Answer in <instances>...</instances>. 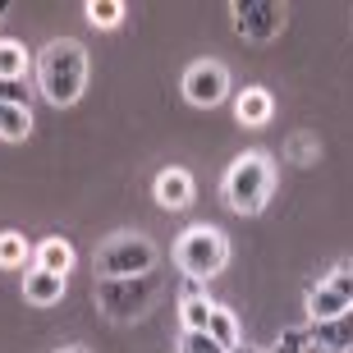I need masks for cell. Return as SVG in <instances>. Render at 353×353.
<instances>
[{
	"label": "cell",
	"mask_w": 353,
	"mask_h": 353,
	"mask_svg": "<svg viewBox=\"0 0 353 353\" xmlns=\"http://www.w3.org/2000/svg\"><path fill=\"white\" fill-rule=\"evenodd\" d=\"M23 299L32 303V307L60 303L65 299V275H51V271H41V266H32V271L23 275Z\"/></svg>",
	"instance_id": "8fae6325"
},
{
	"label": "cell",
	"mask_w": 353,
	"mask_h": 353,
	"mask_svg": "<svg viewBox=\"0 0 353 353\" xmlns=\"http://www.w3.org/2000/svg\"><path fill=\"white\" fill-rule=\"evenodd\" d=\"M275 193V161L266 152H243L225 170V202L239 216H257Z\"/></svg>",
	"instance_id": "7a4b0ae2"
},
{
	"label": "cell",
	"mask_w": 353,
	"mask_h": 353,
	"mask_svg": "<svg viewBox=\"0 0 353 353\" xmlns=\"http://www.w3.org/2000/svg\"><path fill=\"white\" fill-rule=\"evenodd\" d=\"M152 266H157V243L147 234H115L97 248V280L152 275Z\"/></svg>",
	"instance_id": "5b68a950"
},
{
	"label": "cell",
	"mask_w": 353,
	"mask_h": 353,
	"mask_svg": "<svg viewBox=\"0 0 353 353\" xmlns=\"http://www.w3.org/2000/svg\"><path fill=\"white\" fill-rule=\"evenodd\" d=\"M307 353H326V349H316V344H312V349H307Z\"/></svg>",
	"instance_id": "d4e9b609"
},
{
	"label": "cell",
	"mask_w": 353,
	"mask_h": 353,
	"mask_svg": "<svg viewBox=\"0 0 353 353\" xmlns=\"http://www.w3.org/2000/svg\"><path fill=\"white\" fill-rule=\"evenodd\" d=\"M183 97L193 105H202V110L221 105L225 97H230V74H225L221 60H197V65H188V74H183Z\"/></svg>",
	"instance_id": "ba28073f"
},
{
	"label": "cell",
	"mask_w": 353,
	"mask_h": 353,
	"mask_svg": "<svg viewBox=\"0 0 353 353\" xmlns=\"http://www.w3.org/2000/svg\"><path fill=\"white\" fill-rule=\"evenodd\" d=\"M37 266L51 275H65L74 266V248H69L65 239H46V243H37Z\"/></svg>",
	"instance_id": "5bb4252c"
},
{
	"label": "cell",
	"mask_w": 353,
	"mask_h": 353,
	"mask_svg": "<svg viewBox=\"0 0 353 353\" xmlns=\"http://www.w3.org/2000/svg\"><path fill=\"white\" fill-rule=\"evenodd\" d=\"M157 202L165 211H183L188 202H193V174L179 170V165H170V170L157 174Z\"/></svg>",
	"instance_id": "30bf717a"
},
{
	"label": "cell",
	"mask_w": 353,
	"mask_h": 353,
	"mask_svg": "<svg viewBox=\"0 0 353 353\" xmlns=\"http://www.w3.org/2000/svg\"><path fill=\"white\" fill-rule=\"evenodd\" d=\"M211 307H216V303H207V299H202V294H197V280H193V285H188V294H183V307H179L183 330H207Z\"/></svg>",
	"instance_id": "9a60e30c"
},
{
	"label": "cell",
	"mask_w": 353,
	"mask_h": 353,
	"mask_svg": "<svg viewBox=\"0 0 353 353\" xmlns=\"http://www.w3.org/2000/svg\"><path fill=\"white\" fill-rule=\"evenodd\" d=\"M0 105H28V88H23V83L0 79Z\"/></svg>",
	"instance_id": "7402d4cb"
},
{
	"label": "cell",
	"mask_w": 353,
	"mask_h": 353,
	"mask_svg": "<svg viewBox=\"0 0 353 353\" xmlns=\"http://www.w3.org/2000/svg\"><path fill=\"white\" fill-rule=\"evenodd\" d=\"M28 133H32V105H0V138L23 143Z\"/></svg>",
	"instance_id": "4fadbf2b"
},
{
	"label": "cell",
	"mask_w": 353,
	"mask_h": 353,
	"mask_svg": "<svg viewBox=\"0 0 353 353\" xmlns=\"http://www.w3.org/2000/svg\"><path fill=\"white\" fill-rule=\"evenodd\" d=\"M353 307V266H335V271L321 280V285L307 289V312L312 321H330V316H340Z\"/></svg>",
	"instance_id": "52a82bcc"
},
{
	"label": "cell",
	"mask_w": 353,
	"mask_h": 353,
	"mask_svg": "<svg viewBox=\"0 0 353 353\" xmlns=\"http://www.w3.org/2000/svg\"><path fill=\"white\" fill-rule=\"evenodd\" d=\"M174 262L188 280H211V275H221L225 262H230V239L225 230L216 225H193V230H183L179 243H174Z\"/></svg>",
	"instance_id": "3957f363"
},
{
	"label": "cell",
	"mask_w": 353,
	"mask_h": 353,
	"mask_svg": "<svg viewBox=\"0 0 353 353\" xmlns=\"http://www.w3.org/2000/svg\"><path fill=\"white\" fill-rule=\"evenodd\" d=\"M307 335H312L316 349H326V353H353V307L330 316V321H312Z\"/></svg>",
	"instance_id": "9c48e42d"
},
{
	"label": "cell",
	"mask_w": 353,
	"mask_h": 353,
	"mask_svg": "<svg viewBox=\"0 0 353 353\" xmlns=\"http://www.w3.org/2000/svg\"><path fill=\"white\" fill-rule=\"evenodd\" d=\"M316 152H321V147H316V138H307V133L289 138V157L299 161V165H312V161H316Z\"/></svg>",
	"instance_id": "44dd1931"
},
{
	"label": "cell",
	"mask_w": 353,
	"mask_h": 353,
	"mask_svg": "<svg viewBox=\"0 0 353 353\" xmlns=\"http://www.w3.org/2000/svg\"><path fill=\"white\" fill-rule=\"evenodd\" d=\"M230 353H271V349H257V344H239V349H230Z\"/></svg>",
	"instance_id": "603a6c76"
},
{
	"label": "cell",
	"mask_w": 353,
	"mask_h": 353,
	"mask_svg": "<svg viewBox=\"0 0 353 353\" xmlns=\"http://www.w3.org/2000/svg\"><path fill=\"white\" fill-rule=\"evenodd\" d=\"M207 335H211V340H216V344H221L225 353H230V349H239V321H234V316H230V312H225L221 303H216V307H211Z\"/></svg>",
	"instance_id": "e0dca14e"
},
{
	"label": "cell",
	"mask_w": 353,
	"mask_h": 353,
	"mask_svg": "<svg viewBox=\"0 0 353 353\" xmlns=\"http://www.w3.org/2000/svg\"><path fill=\"white\" fill-rule=\"evenodd\" d=\"M88 23L92 28H119V19H124V5L119 0H88Z\"/></svg>",
	"instance_id": "d6986e66"
},
{
	"label": "cell",
	"mask_w": 353,
	"mask_h": 353,
	"mask_svg": "<svg viewBox=\"0 0 353 353\" xmlns=\"http://www.w3.org/2000/svg\"><path fill=\"white\" fill-rule=\"evenodd\" d=\"M271 110H275V101L266 88H243V97L234 101V115L243 129H262L266 119H271Z\"/></svg>",
	"instance_id": "7c38bea8"
},
{
	"label": "cell",
	"mask_w": 353,
	"mask_h": 353,
	"mask_svg": "<svg viewBox=\"0 0 353 353\" xmlns=\"http://www.w3.org/2000/svg\"><path fill=\"white\" fill-rule=\"evenodd\" d=\"M28 239L19 230H0V266H23L28 262Z\"/></svg>",
	"instance_id": "ac0fdd59"
},
{
	"label": "cell",
	"mask_w": 353,
	"mask_h": 353,
	"mask_svg": "<svg viewBox=\"0 0 353 353\" xmlns=\"http://www.w3.org/2000/svg\"><path fill=\"white\" fill-rule=\"evenodd\" d=\"M161 280L157 275H119V280H97V307L110 321H138L157 303Z\"/></svg>",
	"instance_id": "277c9868"
},
{
	"label": "cell",
	"mask_w": 353,
	"mask_h": 353,
	"mask_svg": "<svg viewBox=\"0 0 353 353\" xmlns=\"http://www.w3.org/2000/svg\"><path fill=\"white\" fill-rule=\"evenodd\" d=\"M60 353H88V349H60Z\"/></svg>",
	"instance_id": "cb8c5ba5"
},
{
	"label": "cell",
	"mask_w": 353,
	"mask_h": 353,
	"mask_svg": "<svg viewBox=\"0 0 353 353\" xmlns=\"http://www.w3.org/2000/svg\"><path fill=\"white\" fill-rule=\"evenodd\" d=\"M0 10H5V5H0Z\"/></svg>",
	"instance_id": "484cf974"
},
{
	"label": "cell",
	"mask_w": 353,
	"mask_h": 353,
	"mask_svg": "<svg viewBox=\"0 0 353 353\" xmlns=\"http://www.w3.org/2000/svg\"><path fill=\"white\" fill-rule=\"evenodd\" d=\"M234 14V32L243 41H275L285 32V5L280 0H234L230 5Z\"/></svg>",
	"instance_id": "8992f818"
},
{
	"label": "cell",
	"mask_w": 353,
	"mask_h": 353,
	"mask_svg": "<svg viewBox=\"0 0 353 353\" xmlns=\"http://www.w3.org/2000/svg\"><path fill=\"white\" fill-rule=\"evenodd\" d=\"M88 88V51L74 37H55L37 55V92L51 105H74Z\"/></svg>",
	"instance_id": "6da1fadb"
},
{
	"label": "cell",
	"mask_w": 353,
	"mask_h": 353,
	"mask_svg": "<svg viewBox=\"0 0 353 353\" xmlns=\"http://www.w3.org/2000/svg\"><path fill=\"white\" fill-rule=\"evenodd\" d=\"M179 353H225L221 344L211 340L207 330H183V340H179Z\"/></svg>",
	"instance_id": "ffe728a7"
},
{
	"label": "cell",
	"mask_w": 353,
	"mask_h": 353,
	"mask_svg": "<svg viewBox=\"0 0 353 353\" xmlns=\"http://www.w3.org/2000/svg\"><path fill=\"white\" fill-rule=\"evenodd\" d=\"M0 79H10V83L28 79V51L10 37H0Z\"/></svg>",
	"instance_id": "2e32d148"
}]
</instances>
